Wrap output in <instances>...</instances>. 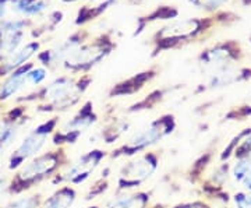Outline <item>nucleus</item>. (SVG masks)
I'll use <instances>...</instances> for the list:
<instances>
[{
    "label": "nucleus",
    "mask_w": 251,
    "mask_h": 208,
    "mask_svg": "<svg viewBox=\"0 0 251 208\" xmlns=\"http://www.w3.org/2000/svg\"><path fill=\"white\" fill-rule=\"evenodd\" d=\"M59 162V155L54 153H45L31 158L28 162L18 168L16 179H13V183H10V193H20L27 187H31V184L48 178L57 169V166L60 165Z\"/></svg>",
    "instance_id": "f257e3e1"
},
{
    "label": "nucleus",
    "mask_w": 251,
    "mask_h": 208,
    "mask_svg": "<svg viewBox=\"0 0 251 208\" xmlns=\"http://www.w3.org/2000/svg\"><path fill=\"white\" fill-rule=\"evenodd\" d=\"M38 48H39L38 42H31L28 45L23 46L21 49H17L13 54H10L7 60L0 67V76H6L7 73L14 72L20 67H23L25 62L29 60V57L34 56V53L38 51Z\"/></svg>",
    "instance_id": "f8f14e48"
},
{
    "label": "nucleus",
    "mask_w": 251,
    "mask_h": 208,
    "mask_svg": "<svg viewBox=\"0 0 251 208\" xmlns=\"http://www.w3.org/2000/svg\"><path fill=\"white\" fill-rule=\"evenodd\" d=\"M6 7H7V0H0V20L6 13Z\"/></svg>",
    "instance_id": "393cba45"
},
{
    "label": "nucleus",
    "mask_w": 251,
    "mask_h": 208,
    "mask_svg": "<svg viewBox=\"0 0 251 208\" xmlns=\"http://www.w3.org/2000/svg\"><path fill=\"white\" fill-rule=\"evenodd\" d=\"M233 203L236 208H251V193L239 191L233 196Z\"/></svg>",
    "instance_id": "412c9836"
},
{
    "label": "nucleus",
    "mask_w": 251,
    "mask_h": 208,
    "mask_svg": "<svg viewBox=\"0 0 251 208\" xmlns=\"http://www.w3.org/2000/svg\"><path fill=\"white\" fill-rule=\"evenodd\" d=\"M80 95V88L70 78H57L45 90L44 98L56 108H69L75 104Z\"/></svg>",
    "instance_id": "39448f33"
},
{
    "label": "nucleus",
    "mask_w": 251,
    "mask_h": 208,
    "mask_svg": "<svg viewBox=\"0 0 251 208\" xmlns=\"http://www.w3.org/2000/svg\"><path fill=\"white\" fill-rule=\"evenodd\" d=\"M25 26L24 21L10 20L3 21L0 24V51L4 54H13L18 49L23 41V27Z\"/></svg>",
    "instance_id": "1a4fd4ad"
},
{
    "label": "nucleus",
    "mask_w": 251,
    "mask_h": 208,
    "mask_svg": "<svg viewBox=\"0 0 251 208\" xmlns=\"http://www.w3.org/2000/svg\"><path fill=\"white\" fill-rule=\"evenodd\" d=\"M156 166H158V159L152 154H144L135 158L134 161L123 166L119 176V186L122 189H130L138 186L155 172Z\"/></svg>",
    "instance_id": "20e7f679"
},
{
    "label": "nucleus",
    "mask_w": 251,
    "mask_h": 208,
    "mask_svg": "<svg viewBox=\"0 0 251 208\" xmlns=\"http://www.w3.org/2000/svg\"><path fill=\"white\" fill-rule=\"evenodd\" d=\"M3 208H41V201L38 196H27L11 200Z\"/></svg>",
    "instance_id": "a211bd4d"
},
{
    "label": "nucleus",
    "mask_w": 251,
    "mask_h": 208,
    "mask_svg": "<svg viewBox=\"0 0 251 208\" xmlns=\"http://www.w3.org/2000/svg\"><path fill=\"white\" fill-rule=\"evenodd\" d=\"M31 70L29 66H23L10 76L9 78H6L4 81L0 84V102L11 98L13 95H16L18 91L24 88L27 81V73Z\"/></svg>",
    "instance_id": "9b49d317"
},
{
    "label": "nucleus",
    "mask_w": 251,
    "mask_h": 208,
    "mask_svg": "<svg viewBox=\"0 0 251 208\" xmlns=\"http://www.w3.org/2000/svg\"><path fill=\"white\" fill-rule=\"evenodd\" d=\"M147 203L148 196L143 193H137L117 197L109 204V208H145Z\"/></svg>",
    "instance_id": "2eb2a0df"
},
{
    "label": "nucleus",
    "mask_w": 251,
    "mask_h": 208,
    "mask_svg": "<svg viewBox=\"0 0 251 208\" xmlns=\"http://www.w3.org/2000/svg\"><path fill=\"white\" fill-rule=\"evenodd\" d=\"M110 48L102 45V44H94V45H84L75 48L72 54L66 59V66L80 70V69H87L94 64H97L99 60H102L106 54L109 53Z\"/></svg>",
    "instance_id": "423d86ee"
},
{
    "label": "nucleus",
    "mask_w": 251,
    "mask_h": 208,
    "mask_svg": "<svg viewBox=\"0 0 251 208\" xmlns=\"http://www.w3.org/2000/svg\"><path fill=\"white\" fill-rule=\"evenodd\" d=\"M201 28V24L197 20H183L176 21L171 26L165 27L158 36L163 41H173V39H184L187 36L196 34Z\"/></svg>",
    "instance_id": "9d476101"
},
{
    "label": "nucleus",
    "mask_w": 251,
    "mask_h": 208,
    "mask_svg": "<svg viewBox=\"0 0 251 208\" xmlns=\"http://www.w3.org/2000/svg\"><path fill=\"white\" fill-rule=\"evenodd\" d=\"M232 176L237 183H243L246 179L251 178V155L237 159L232 168Z\"/></svg>",
    "instance_id": "dca6fc26"
},
{
    "label": "nucleus",
    "mask_w": 251,
    "mask_h": 208,
    "mask_svg": "<svg viewBox=\"0 0 251 208\" xmlns=\"http://www.w3.org/2000/svg\"><path fill=\"white\" fill-rule=\"evenodd\" d=\"M242 184H243V187H244L246 190H249V193H251V178L246 179V181L243 182Z\"/></svg>",
    "instance_id": "a878e982"
},
{
    "label": "nucleus",
    "mask_w": 251,
    "mask_h": 208,
    "mask_svg": "<svg viewBox=\"0 0 251 208\" xmlns=\"http://www.w3.org/2000/svg\"><path fill=\"white\" fill-rule=\"evenodd\" d=\"M173 127H175V122H173L172 116L153 122L147 129L135 133L134 136L128 140V143L123 147V151H125L123 154H135L137 151H141V150H145L147 147L156 144L161 138L172 133Z\"/></svg>",
    "instance_id": "7ed1b4c3"
},
{
    "label": "nucleus",
    "mask_w": 251,
    "mask_h": 208,
    "mask_svg": "<svg viewBox=\"0 0 251 208\" xmlns=\"http://www.w3.org/2000/svg\"><path fill=\"white\" fill-rule=\"evenodd\" d=\"M56 120H49L36 127L24 140L18 144L16 151L11 154L9 161V169H18L27 159H31L39 154L48 143V137L53 133Z\"/></svg>",
    "instance_id": "f03ea898"
},
{
    "label": "nucleus",
    "mask_w": 251,
    "mask_h": 208,
    "mask_svg": "<svg viewBox=\"0 0 251 208\" xmlns=\"http://www.w3.org/2000/svg\"><path fill=\"white\" fill-rule=\"evenodd\" d=\"M226 0H191V3H194L200 9H218L219 6H222Z\"/></svg>",
    "instance_id": "4be33fe9"
},
{
    "label": "nucleus",
    "mask_w": 251,
    "mask_h": 208,
    "mask_svg": "<svg viewBox=\"0 0 251 208\" xmlns=\"http://www.w3.org/2000/svg\"><path fill=\"white\" fill-rule=\"evenodd\" d=\"M95 120L97 118L92 112L91 104L88 102L75 118H73L70 122L64 125L60 133L54 138V143L57 140H60L59 143H74L80 137V134L87 131V129H90L95 123Z\"/></svg>",
    "instance_id": "0eeeda50"
},
{
    "label": "nucleus",
    "mask_w": 251,
    "mask_h": 208,
    "mask_svg": "<svg viewBox=\"0 0 251 208\" xmlns=\"http://www.w3.org/2000/svg\"><path fill=\"white\" fill-rule=\"evenodd\" d=\"M103 156H105V154L102 151H98V150L90 151L88 154L82 155L77 162H74L69 168L67 172L63 173L60 181L70 182L73 184H80L90 178V175L95 171V168L98 166Z\"/></svg>",
    "instance_id": "6e6552de"
},
{
    "label": "nucleus",
    "mask_w": 251,
    "mask_h": 208,
    "mask_svg": "<svg viewBox=\"0 0 251 208\" xmlns=\"http://www.w3.org/2000/svg\"><path fill=\"white\" fill-rule=\"evenodd\" d=\"M247 155H251V133L249 136L244 137L234 150V156L237 159L243 158V156H247Z\"/></svg>",
    "instance_id": "6ab92c4d"
},
{
    "label": "nucleus",
    "mask_w": 251,
    "mask_h": 208,
    "mask_svg": "<svg viewBox=\"0 0 251 208\" xmlns=\"http://www.w3.org/2000/svg\"><path fill=\"white\" fill-rule=\"evenodd\" d=\"M46 78V70L36 67V69H31L27 73V81L31 82L32 85H39L41 82Z\"/></svg>",
    "instance_id": "aec40b11"
},
{
    "label": "nucleus",
    "mask_w": 251,
    "mask_h": 208,
    "mask_svg": "<svg viewBox=\"0 0 251 208\" xmlns=\"http://www.w3.org/2000/svg\"><path fill=\"white\" fill-rule=\"evenodd\" d=\"M10 182L7 178H0V199L3 196H9Z\"/></svg>",
    "instance_id": "5701e85b"
},
{
    "label": "nucleus",
    "mask_w": 251,
    "mask_h": 208,
    "mask_svg": "<svg viewBox=\"0 0 251 208\" xmlns=\"http://www.w3.org/2000/svg\"><path fill=\"white\" fill-rule=\"evenodd\" d=\"M46 7L45 1L41 0H18L16 3V10L27 14V16H32V14H38L41 11H44Z\"/></svg>",
    "instance_id": "f3484780"
},
{
    "label": "nucleus",
    "mask_w": 251,
    "mask_h": 208,
    "mask_svg": "<svg viewBox=\"0 0 251 208\" xmlns=\"http://www.w3.org/2000/svg\"><path fill=\"white\" fill-rule=\"evenodd\" d=\"M75 200V191L72 187H63L41 204V208H70Z\"/></svg>",
    "instance_id": "ddd939ff"
},
{
    "label": "nucleus",
    "mask_w": 251,
    "mask_h": 208,
    "mask_svg": "<svg viewBox=\"0 0 251 208\" xmlns=\"http://www.w3.org/2000/svg\"><path fill=\"white\" fill-rule=\"evenodd\" d=\"M177 208H209L204 203H190V204H184V206H180Z\"/></svg>",
    "instance_id": "b1692460"
},
{
    "label": "nucleus",
    "mask_w": 251,
    "mask_h": 208,
    "mask_svg": "<svg viewBox=\"0 0 251 208\" xmlns=\"http://www.w3.org/2000/svg\"><path fill=\"white\" fill-rule=\"evenodd\" d=\"M201 59L206 64H215L216 69H218V67L227 66L230 63L232 59H233V54H232V51L227 46H216L212 51H208V52L202 54Z\"/></svg>",
    "instance_id": "4468645a"
},
{
    "label": "nucleus",
    "mask_w": 251,
    "mask_h": 208,
    "mask_svg": "<svg viewBox=\"0 0 251 208\" xmlns=\"http://www.w3.org/2000/svg\"><path fill=\"white\" fill-rule=\"evenodd\" d=\"M88 208H98V207H88Z\"/></svg>",
    "instance_id": "bb28decb"
}]
</instances>
